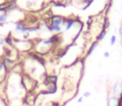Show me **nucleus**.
<instances>
[{"label":"nucleus","mask_w":122,"mask_h":106,"mask_svg":"<svg viewBox=\"0 0 122 106\" xmlns=\"http://www.w3.org/2000/svg\"><path fill=\"white\" fill-rule=\"evenodd\" d=\"M121 92H122V82L121 81L116 82L112 88V95L113 96L118 97L120 96Z\"/></svg>","instance_id":"1"},{"label":"nucleus","mask_w":122,"mask_h":106,"mask_svg":"<svg viewBox=\"0 0 122 106\" xmlns=\"http://www.w3.org/2000/svg\"><path fill=\"white\" fill-rule=\"evenodd\" d=\"M118 97L116 96H110L107 99V106H118Z\"/></svg>","instance_id":"2"},{"label":"nucleus","mask_w":122,"mask_h":106,"mask_svg":"<svg viewBox=\"0 0 122 106\" xmlns=\"http://www.w3.org/2000/svg\"><path fill=\"white\" fill-rule=\"evenodd\" d=\"M13 65V60H9V59H4V60H3V65H4V67H6L7 69H9Z\"/></svg>","instance_id":"3"},{"label":"nucleus","mask_w":122,"mask_h":106,"mask_svg":"<svg viewBox=\"0 0 122 106\" xmlns=\"http://www.w3.org/2000/svg\"><path fill=\"white\" fill-rule=\"evenodd\" d=\"M61 23H62V18H60L59 17H56L53 18V25L60 26Z\"/></svg>","instance_id":"4"},{"label":"nucleus","mask_w":122,"mask_h":106,"mask_svg":"<svg viewBox=\"0 0 122 106\" xmlns=\"http://www.w3.org/2000/svg\"><path fill=\"white\" fill-rule=\"evenodd\" d=\"M16 30H17V31L22 32H26L28 29H27V28H25L24 27L20 26V25H18V26H17V28H16Z\"/></svg>","instance_id":"5"},{"label":"nucleus","mask_w":122,"mask_h":106,"mask_svg":"<svg viewBox=\"0 0 122 106\" xmlns=\"http://www.w3.org/2000/svg\"><path fill=\"white\" fill-rule=\"evenodd\" d=\"M7 19V16L5 14L0 15V23H4Z\"/></svg>","instance_id":"6"},{"label":"nucleus","mask_w":122,"mask_h":106,"mask_svg":"<svg viewBox=\"0 0 122 106\" xmlns=\"http://www.w3.org/2000/svg\"><path fill=\"white\" fill-rule=\"evenodd\" d=\"M91 95V93L90 91H85L84 93H83L82 96L84 97V98H89Z\"/></svg>","instance_id":"7"},{"label":"nucleus","mask_w":122,"mask_h":106,"mask_svg":"<svg viewBox=\"0 0 122 106\" xmlns=\"http://www.w3.org/2000/svg\"><path fill=\"white\" fill-rule=\"evenodd\" d=\"M96 45H97V43H94V44L92 45V46H91V48H90V50H89V51H88V55H90L91 52L93 51V50L96 48Z\"/></svg>","instance_id":"8"},{"label":"nucleus","mask_w":122,"mask_h":106,"mask_svg":"<svg viewBox=\"0 0 122 106\" xmlns=\"http://www.w3.org/2000/svg\"><path fill=\"white\" fill-rule=\"evenodd\" d=\"M52 30L59 32V31H61V28H60V26H57V25H53V26H52Z\"/></svg>","instance_id":"9"},{"label":"nucleus","mask_w":122,"mask_h":106,"mask_svg":"<svg viewBox=\"0 0 122 106\" xmlns=\"http://www.w3.org/2000/svg\"><path fill=\"white\" fill-rule=\"evenodd\" d=\"M115 42H116V37L112 36L111 37V46H113V45L115 44Z\"/></svg>","instance_id":"10"},{"label":"nucleus","mask_w":122,"mask_h":106,"mask_svg":"<svg viewBox=\"0 0 122 106\" xmlns=\"http://www.w3.org/2000/svg\"><path fill=\"white\" fill-rule=\"evenodd\" d=\"M83 99H84V97L83 96H81V97H79L78 99H77V102L78 104H80V103H82V101H83Z\"/></svg>","instance_id":"11"},{"label":"nucleus","mask_w":122,"mask_h":106,"mask_svg":"<svg viewBox=\"0 0 122 106\" xmlns=\"http://www.w3.org/2000/svg\"><path fill=\"white\" fill-rule=\"evenodd\" d=\"M72 24H73V22H72V21H69L68 24H67V29H69V28H71V27H72Z\"/></svg>","instance_id":"12"},{"label":"nucleus","mask_w":122,"mask_h":106,"mask_svg":"<svg viewBox=\"0 0 122 106\" xmlns=\"http://www.w3.org/2000/svg\"><path fill=\"white\" fill-rule=\"evenodd\" d=\"M105 34H106V32H105V31H103L102 32H101V34L100 35V37H99V40H101V39H102V38L104 37Z\"/></svg>","instance_id":"13"},{"label":"nucleus","mask_w":122,"mask_h":106,"mask_svg":"<svg viewBox=\"0 0 122 106\" xmlns=\"http://www.w3.org/2000/svg\"><path fill=\"white\" fill-rule=\"evenodd\" d=\"M103 56H104L105 58H108V57L110 56V53L108 52V51H106V52L103 54Z\"/></svg>","instance_id":"14"},{"label":"nucleus","mask_w":122,"mask_h":106,"mask_svg":"<svg viewBox=\"0 0 122 106\" xmlns=\"http://www.w3.org/2000/svg\"><path fill=\"white\" fill-rule=\"evenodd\" d=\"M107 24H108V20H106V24H105V28H106V27H107Z\"/></svg>","instance_id":"15"},{"label":"nucleus","mask_w":122,"mask_h":106,"mask_svg":"<svg viewBox=\"0 0 122 106\" xmlns=\"http://www.w3.org/2000/svg\"><path fill=\"white\" fill-rule=\"evenodd\" d=\"M120 33H121V36H122V28H121V30H120Z\"/></svg>","instance_id":"16"},{"label":"nucleus","mask_w":122,"mask_h":106,"mask_svg":"<svg viewBox=\"0 0 122 106\" xmlns=\"http://www.w3.org/2000/svg\"><path fill=\"white\" fill-rule=\"evenodd\" d=\"M91 106H95V105H91Z\"/></svg>","instance_id":"17"}]
</instances>
